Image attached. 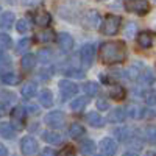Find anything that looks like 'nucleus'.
Listing matches in <instances>:
<instances>
[{
  "label": "nucleus",
  "instance_id": "32",
  "mask_svg": "<svg viewBox=\"0 0 156 156\" xmlns=\"http://www.w3.org/2000/svg\"><path fill=\"white\" fill-rule=\"evenodd\" d=\"M0 48H2V53H5L8 48H11V36H8L6 33L0 34Z\"/></svg>",
  "mask_w": 156,
  "mask_h": 156
},
{
  "label": "nucleus",
  "instance_id": "6",
  "mask_svg": "<svg viewBox=\"0 0 156 156\" xmlns=\"http://www.w3.org/2000/svg\"><path fill=\"white\" fill-rule=\"evenodd\" d=\"M25 115H27V109L22 106H16L11 111V125L16 129H22L25 123Z\"/></svg>",
  "mask_w": 156,
  "mask_h": 156
},
{
  "label": "nucleus",
  "instance_id": "14",
  "mask_svg": "<svg viewBox=\"0 0 156 156\" xmlns=\"http://www.w3.org/2000/svg\"><path fill=\"white\" fill-rule=\"evenodd\" d=\"M86 122L92 126V128H103L105 126V119L97 112V111H90L86 114Z\"/></svg>",
  "mask_w": 156,
  "mask_h": 156
},
{
  "label": "nucleus",
  "instance_id": "47",
  "mask_svg": "<svg viewBox=\"0 0 156 156\" xmlns=\"http://www.w3.org/2000/svg\"><path fill=\"white\" fill-rule=\"evenodd\" d=\"M147 156H156V153H148Z\"/></svg>",
  "mask_w": 156,
  "mask_h": 156
},
{
  "label": "nucleus",
  "instance_id": "21",
  "mask_svg": "<svg viewBox=\"0 0 156 156\" xmlns=\"http://www.w3.org/2000/svg\"><path fill=\"white\" fill-rule=\"evenodd\" d=\"M114 136L117 137V140L120 142H128L129 139H131V129H129L128 126H119L114 129Z\"/></svg>",
  "mask_w": 156,
  "mask_h": 156
},
{
  "label": "nucleus",
  "instance_id": "39",
  "mask_svg": "<svg viewBox=\"0 0 156 156\" xmlns=\"http://www.w3.org/2000/svg\"><path fill=\"white\" fill-rule=\"evenodd\" d=\"M97 109L98 111H108L109 109V103L105 98H98L97 100Z\"/></svg>",
  "mask_w": 156,
  "mask_h": 156
},
{
  "label": "nucleus",
  "instance_id": "2",
  "mask_svg": "<svg viewBox=\"0 0 156 156\" xmlns=\"http://www.w3.org/2000/svg\"><path fill=\"white\" fill-rule=\"evenodd\" d=\"M120 25H122V17L120 16L108 14L105 17V20H103V23H101V33L106 34V36H114L120 30Z\"/></svg>",
  "mask_w": 156,
  "mask_h": 156
},
{
  "label": "nucleus",
  "instance_id": "23",
  "mask_svg": "<svg viewBox=\"0 0 156 156\" xmlns=\"http://www.w3.org/2000/svg\"><path fill=\"white\" fill-rule=\"evenodd\" d=\"M84 133H86V128H84L81 123H78V122L70 123V126H69V136H70V137L78 139V137L84 136Z\"/></svg>",
  "mask_w": 156,
  "mask_h": 156
},
{
  "label": "nucleus",
  "instance_id": "40",
  "mask_svg": "<svg viewBox=\"0 0 156 156\" xmlns=\"http://www.w3.org/2000/svg\"><path fill=\"white\" fill-rule=\"evenodd\" d=\"M11 64H12V59L6 56V53H2V67L5 69L6 66H11Z\"/></svg>",
  "mask_w": 156,
  "mask_h": 156
},
{
  "label": "nucleus",
  "instance_id": "45",
  "mask_svg": "<svg viewBox=\"0 0 156 156\" xmlns=\"http://www.w3.org/2000/svg\"><path fill=\"white\" fill-rule=\"evenodd\" d=\"M6 153H8V151H6V147L2 145V147H0V154H2V156H6Z\"/></svg>",
  "mask_w": 156,
  "mask_h": 156
},
{
  "label": "nucleus",
  "instance_id": "34",
  "mask_svg": "<svg viewBox=\"0 0 156 156\" xmlns=\"http://www.w3.org/2000/svg\"><path fill=\"white\" fill-rule=\"evenodd\" d=\"M30 44H31V41H30V39H27V37L20 39V41L17 42V48H16V51L22 55L23 51H27V50L30 48Z\"/></svg>",
  "mask_w": 156,
  "mask_h": 156
},
{
  "label": "nucleus",
  "instance_id": "43",
  "mask_svg": "<svg viewBox=\"0 0 156 156\" xmlns=\"http://www.w3.org/2000/svg\"><path fill=\"white\" fill-rule=\"evenodd\" d=\"M41 156H56V151L53 148H44L42 153H41Z\"/></svg>",
  "mask_w": 156,
  "mask_h": 156
},
{
  "label": "nucleus",
  "instance_id": "22",
  "mask_svg": "<svg viewBox=\"0 0 156 156\" xmlns=\"http://www.w3.org/2000/svg\"><path fill=\"white\" fill-rule=\"evenodd\" d=\"M126 114L131 117V119H142V117H145V109L139 106V105H129L126 108Z\"/></svg>",
  "mask_w": 156,
  "mask_h": 156
},
{
  "label": "nucleus",
  "instance_id": "30",
  "mask_svg": "<svg viewBox=\"0 0 156 156\" xmlns=\"http://www.w3.org/2000/svg\"><path fill=\"white\" fill-rule=\"evenodd\" d=\"M12 23H14V14H12V12H9V11L2 12V19H0V27H2L3 30H6V28L11 27Z\"/></svg>",
  "mask_w": 156,
  "mask_h": 156
},
{
  "label": "nucleus",
  "instance_id": "5",
  "mask_svg": "<svg viewBox=\"0 0 156 156\" xmlns=\"http://www.w3.org/2000/svg\"><path fill=\"white\" fill-rule=\"evenodd\" d=\"M58 86H59V92H61L62 100H67V98L73 97L78 92V89H80V87H78V84H75L70 80H61Z\"/></svg>",
  "mask_w": 156,
  "mask_h": 156
},
{
  "label": "nucleus",
  "instance_id": "12",
  "mask_svg": "<svg viewBox=\"0 0 156 156\" xmlns=\"http://www.w3.org/2000/svg\"><path fill=\"white\" fill-rule=\"evenodd\" d=\"M56 41H58V45L62 51H70L73 48V39L69 33H59L56 36Z\"/></svg>",
  "mask_w": 156,
  "mask_h": 156
},
{
  "label": "nucleus",
  "instance_id": "46",
  "mask_svg": "<svg viewBox=\"0 0 156 156\" xmlns=\"http://www.w3.org/2000/svg\"><path fill=\"white\" fill-rule=\"evenodd\" d=\"M123 156H137V154H134V153H125Z\"/></svg>",
  "mask_w": 156,
  "mask_h": 156
},
{
  "label": "nucleus",
  "instance_id": "15",
  "mask_svg": "<svg viewBox=\"0 0 156 156\" xmlns=\"http://www.w3.org/2000/svg\"><path fill=\"white\" fill-rule=\"evenodd\" d=\"M154 41V34L150 31H140L137 34V44L140 48H150Z\"/></svg>",
  "mask_w": 156,
  "mask_h": 156
},
{
  "label": "nucleus",
  "instance_id": "42",
  "mask_svg": "<svg viewBox=\"0 0 156 156\" xmlns=\"http://www.w3.org/2000/svg\"><path fill=\"white\" fill-rule=\"evenodd\" d=\"M133 30H136V25L133 22L128 23V28H126V36L128 37H133Z\"/></svg>",
  "mask_w": 156,
  "mask_h": 156
},
{
  "label": "nucleus",
  "instance_id": "13",
  "mask_svg": "<svg viewBox=\"0 0 156 156\" xmlns=\"http://www.w3.org/2000/svg\"><path fill=\"white\" fill-rule=\"evenodd\" d=\"M36 61H37V58H36V55H33V53L23 55L22 59H20V67H22V70H23L25 73H30V72L36 67Z\"/></svg>",
  "mask_w": 156,
  "mask_h": 156
},
{
  "label": "nucleus",
  "instance_id": "28",
  "mask_svg": "<svg viewBox=\"0 0 156 156\" xmlns=\"http://www.w3.org/2000/svg\"><path fill=\"white\" fill-rule=\"evenodd\" d=\"M144 139L148 144H156V125H147L144 128Z\"/></svg>",
  "mask_w": 156,
  "mask_h": 156
},
{
  "label": "nucleus",
  "instance_id": "19",
  "mask_svg": "<svg viewBox=\"0 0 156 156\" xmlns=\"http://www.w3.org/2000/svg\"><path fill=\"white\" fill-rule=\"evenodd\" d=\"M95 144L90 139H84V140H81L80 144H78V151H80L81 154H84V156H89V154H92L94 151H95Z\"/></svg>",
  "mask_w": 156,
  "mask_h": 156
},
{
  "label": "nucleus",
  "instance_id": "48",
  "mask_svg": "<svg viewBox=\"0 0 156 156\" xmlns=\"http://www.w3.org/2000/svg\"><path fill=\"white\" fill-rule=\"evenodd\" d=\"M98 156H100V154H98Z\"/></svg>",
  "mask_w": 156,
  "mask_h": 156
},
{
  "label": "nucleus",
  "instance_id": "17",
  "mask_svg": "<svg viewBox=\"0 0 156 156\" xmlns=\"http://www.w3.org/2000/svg\"><path fill=\"white\" fill-rule=\"evenodd\" d=\"M53 39H55V31L50 30V28H45V30H42V31H39V33H36V36H34V41H36V42H41V44L51 42Z\"/></svg>",
  "mask_w": 156,
  "mask_h": 156
},
{
  "label": "nucleus",
  "instance_id": "20",
  "mask_svg": "<svg viewBox=\"0 0 156 156\" xmlns=\"http://www.w3.org/2000/svg\"><path fill=\"white\" fill-rule=\"evenodd\" d=\"M128 114H126V109H123V108H115V109H112L111 112H109V122L111 123H122L123 120H125V117H126Z\"/></svg>",
  "mask_w": 156,
  "mask_h": 156
},
{
  "label": "nucleus",
  "instance_id": "3",
  "mask_svg": "<svg viewBox=\"0 0 156 156\" xmlns=\"http://www.w3.org/2000/svg\"><path fill=\"white\" fill-rule=\"evenodd\" d=\"M44 120L50 128L61 129V128H64V125H66V114H64L62 111H51L45 115Z\"/></svg>",
  "mask_w": 156,
  "mask_h": 156
},
{
  "label": "nucleus",
  "instance_id": "18",
  "mask_svg": "<svg viewBox=\"0 0 156 156\" xmlns=\"http://www.w3.org/2000/svg\"><path fill=\"white\" fill-rule=\"evenodd\" d=\"M39 103H41L44 108H51V106H53L55 100H53V94H51V90H48V89L41 90V92H39Z\"/></svg>",
  "mask_w": 156,
  "mask_h": 156
},
{
  "label": "nucleus",
  "instance_id": "24",
  "mask_svg": "<svg viewBox=\"0 0 156 156\" xmlns=\"http://www.w3.org/2000/svg\"><path fill=\"white\" fill-rule=\"evenodd\" d=\"M42 139L47 142V144H61V142L64 140V137L56 131H44Z\"/></svg>",
  "mask_w": 156,
  "mask_h": 156
},
{
  "label": "nucleus",
  "instance_id": "38",
  "mask_svg": "<svg viewBox=\"0 0 156 156\" xmlns=\"http://www.w3.org/2000/svg\"><path fill=\"white\" fill-rule=\"evenodd\" d=\"M147 105H156V90H148L144 95Z\"/></svg>",
  "mask_w": 156,
  "mask_h": 156
},
{
  "label": "nucleus",
  "instance_id": "7",
  "mask_svg": "<svg viewBox=\"0 0 156 156\" xmlns=\"http://www.w3.org/2000/svg\"><path fill=\"white\" fill-rule=\"evenodd\" d=\"M80 58L84 67H90L94 64V58H95V47L92 44H86L83 45L81 51H80Z\"/></svg>",
  "mask_w": 156,
  "mask_h": 156
},
{
  "label": "nucleus",
  "instance_id": "25",
  "mask_svg": "<svg viewBox=\"0 0 156 156\" xmlns=\"http://www.w3.org/2000/svg\"><path fill=\"white\" fill-rule=\"evenodd\" d=\"M20 94H22V97L23 98H33L34 95H36V84L34 83H31V81H28V83H23V86L20 87Z\"/></svg>",
  "mask_w": 156,
  "mask_h": 156
},
{
  "label": "nucleus",
  "instance_id": "9",
  "mask_svg": "<svg viewBox=\"0 0 156 156\" xmlns=\"http://www.w3.org/2000/svg\"><path fill=\"white\" fill-rule=\"evenodd\" d=\"M101 153L105 154V156H114L115 151H117V144H115V140H112L111 137H105V139H101L100 140V144H98Z\"/></svg>",
  "mask_w": 156,
  "mask_h": 156
},
{
  "label": "nucleus",
  "instance_id": "4",
  "mask_svg": "<svg viewBox=\"0 0 156 156\" xmlns=\"http://www.w3.org/2000/svg\"><path fill=\"white\" fill-rule=\"evenodd\" d=\"M123 5H125V8L129 12H134V14H137V16H145L147 12L150 11V3L148 2H144V0H137V2L126 0Z\"/></svg>",
  "mask_w": 156,
  "mask_h": 156
},
{
  "label": "nucleus",
  "instance_id": "26",
  "mask_svg": "<svg viewBox=\"0 0 156 156\" xmlns=\"http://www.w3.org/2000/svg\"><path fill=\"white\" fill-rule=\"evenodd\" d=\"M109 95H111V98H114V100H123V98H125V89H123V86L117 84V83L111 84V87H109Z\"/></svg>",
  "mask_w": 156,
  "mask_h": 156
},
{
  "label": "nucleus",
  "instance_id": "27",
  "mask_svg": "<svg viewBox=\"0 0 156 156\" xmlns=\"http://www.w3.org/2000/svg\"><path fill=\"white\" fill-rule=\"evenodd\" d=\"M16 134H17V129L11 123H6V122L2 123V136L5 139H16Z\"/></svg>",
  "mask_w": 156,
  "mask_h": 156
},
{
  "label": "nucleus",
  "instance_id": "16",
  "mask_svg": "<svg viewBox=\"0 0 156 156\" xmlns=\"http://www.w3.org/2000/svg\"><path fill=\"white\" fill-rule=\"evenodd\" d=\"M22 81V78H20V75L19 73H16V72H3L2 73V83L3 84H6V86H16V84H19Z\"/></svg>",
  "mask_w": 156,
  "mask_h": 156
},
{
  "label": "nucleus",
  "instance_id": "44",
  "mask_svg": "<svg viewBox=\"0 0 156 156\" xmlns=\"http://www.w3.org/2000/svg\"><path fill=\"white\" fill-rule=\"evenodd\" d=\"M25 109H28V112H31V114H37V112H39V108L34 106V105H28Z\"/></svg>",
  "mask_w": 156,
  "mask_h": 156
},
{
  "label": "nucleus",
  "instance_id": "33",
  "mask_svg": "<svg viewBox=\"0 0 156 156\" xmlns=\"http://www.w3.org/2000/svg\"><path fill=\"white\" fill-rule=\"evenodd\" d=\"M37 58L41 59L44 64H47V62L51 61V58H53V53H51V50H48V48H42V50H39Z\"/></svg>",
  "mask_w": 156,
  "mask_h": 156
},
{
  "label": "nucleus",
  "instance_id": "36",
  "mask_svg": "<svg viewBox=\"0 0 156 156\" xmlns=\"http://www.w3.org/2000/svg\"><path fill=\"white\" fill-rule=\"evenodd\" d=\"M139 80L144 83V84H151V83H154V75L150 72V70H145V72H142V76L139 78Z\"/></svg>",
  "mask_w": 156,
  "mask_h": 156
},
{
  "label": "nucleus",
  "instance_id": "10",
  "mask_svg": "<svg viewBox=\"0 0 156 156\" xmlns=\"http://www.w3.org/2000/svg\"><path fill=\"white\" fill-rule=\"evenodd\" d=\"M17 100V95L14 92H9V90H2V114H6L8 109H11V105H14Z\"/></svg>",
  "mask_w": 156,
  "mask_h": 156
},
{
  "label": "nucleus",
  "instance_id": "8",
  "mask_svg": "<svg viewBox=\"0 0 156 156\" xmlns=\"http://www.w3.org/2000/svg\"><path fill=\"white\" fill-rule=\"evenodd\" d=\"M31 17H33V22L37 25V27H48L50 22H51V16L48 14L47 11H44V9L34 11L31 14Z\"/></svg>",
  "mask_w": 156,
  "mask_h": 156
},
{
  "label": "nucleus",
  "instance_id": "35",
  "mask_svg": "<svg viewBox=\"0 0 156 156\" xmlns=\"http://www.w3.org/2000/svg\"><path fill=\"white\" fill-rule=\"evenodd\" d=\"M16 30H17L19 33L25 34V33L30 30V23H28V20H27V19H20V20L16 23Z\"/></svg>",
  "mask_w": 156,
  "mask_h": 156
},
{
  "label": "nucleus",
  "instance_id": "29",
  "mask_svg": "<svg viewBox=\"0 0 156 156\" xmlns=\"http://www.w3.org/2000/svg\"><path fill=\"white\" fill-rule=\"evenodd\" d=\"M87 105V98L86 97H76L70 101V109L75 112H80L84 109V106Z\"/></svg>",
  "mask_w": 156,
  "mask_h": 156
},
{
  "label": "nucleus",
  "instance_id": "37",
  "mask_svg": "<svg viewBox=\"0 0 156 156\" xmlns=\"http://www.w3.org/2000/svg\"><path fill=\"white\" fill-rule=\"evenodd\" d=\"M64 73H66L67 76L84 78V73H83V70H80V69H75V67H69V69H66V70H64Z\"/></svg>",
  "mask_w": 156,
  "mask_h": 156
},
{
  "label": "nucleus",
  "instance_id": "41",
  "mask_svg": "<svg viewBox=\"0 0 156 156\" xmlns=\"http://www.w3.org/2000/svg\"><path fill=\"white\" fill-rule=\"evenodd\" d=\"M59 156H75V151H73L72 147H66V148L59 153Z\"/></svg>",
  "mask_w": 156,
  "mask_h": 156
},
{
  "label": "nucleus",
  "instance_id": "11",
  "mask_svg": "<svg viewBox=\"0 0 156 156\" xmlns=\"http://www.w3.org/2000/svg\"><path fill=\"white\" fill-rule=\"evenodd\" d=\"M20 150L23 154H33L37 151V142L34 137L31 136H27V137H23L22 142H20Z\"/></svg>",
  "mask_w": 156,
  "mask_h": 156
},
{
  "label": "nucleus",
  "instance_id": "1",
  "mask_svg": "<svg viewBox=\"0 0 156 156\" xmlns=\"http://www.w3.org/2000/svg\"><path fill=\"white\" fill-rule=\"evenodd\" d=\"M98 59L103 64H119L126 59V45L123 41H106L98 48Z\"/></svg>",
  "mask_w": 156,
  "mask_h": 156
},
{
  "label": "nucleus",
  "instance_id": "31",
  "mask_svg": "<svg viewBox=\"0 0 156 156\" xmlns=\"http://www.w3.org/2000/svg\"><path fill=\"white\" fill-rule=\"evenodd\" d=\"M83 90L86 92L87 97H94L98 90V84L95 81H86V84L83 86Z\"/></svg>",
  "mask_w": 156,
  "mask_h": 156
}]
</instances>
